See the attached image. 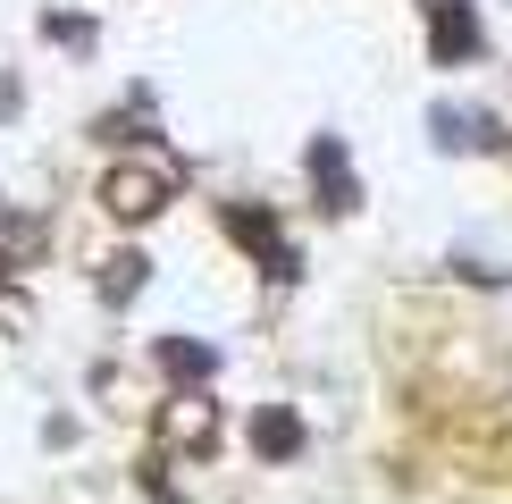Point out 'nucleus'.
I'll return each instance as SVG.
<instances>
[{
  "label": "nucleus",
  "instance_id": "obj_1",
  "mask_svg": "<svg viewBox=\"0 0 512 504\" xmlns=\"http://www.w3.org/2000/svg\"><path fill=\"white\" fill-rule=\"evenodd\" d=\"M101 202L118 210V219H152L168 202V177L160 168H110V185H101Z\"/></svg>",
  "mask_w": 512,
  "mask_h": 504
},
{
  "label": "nucleus",
  "instance_id": "obj_2",
  "mask_svg": "<svg viewBox=\"0 0 512 504\" xmlns=\"http://www.w3.org/2000/svg\"><path fill=\"white\" fill-rule=\"evenodd\" d=\"M135 286H143V261H135V252H126V261H110V278H101V294H110V303H126Z\"/></svg>",
  "mask_w": 512,
  "mask_h": 504
}]
</instances>
